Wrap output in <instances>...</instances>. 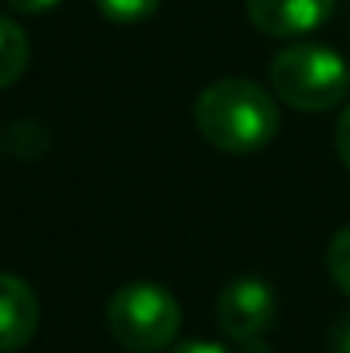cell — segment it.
<instances>
[{
	"mask_svg": "<svg viewBox=\"0 0 350 353\" xmlns=\"http://www.w3.org/2000/svg\"><path fill=\"white\" fill-rule=\"evenodd\" d=\"M200 134L227 154H251L275 141L278 107L268 90L251 79H217L196 100Z\"/></svg>",
	"mask_w": 350,
	"mask_h": 353,
	"instance_id": "1",
	"label": "cell"
},
{
	"mask_svg": "<svg viewBox=\"0 0 350 353\" xmlns=\"http://www.w3.org/2000/svg\"><path fill=\"white\" fill-rule=\"evenodd\" d=\"M268 76H271L275 97L306 114H323L337 107L350 90L347 62L333 48L309 45V41L282 48L271 59Z\"/></svg>",
	"mask_w": 350,
	"mask_h": 353,
	"instance_id": "2",
	"label": "cell"
},
{
	"mask_svg": "<svg viewBox=\"0 0 350 353\" xmlns=\"http://www.w3.org/2000/svg\"><path fill=\"white\" fill-rule=\"evenodd\" d=\"M182 309L175 295L151 281H130L117 288L107 302V330L124 350L158 353L179 336Z\"/></svg>",
	"mask_w": 350,
	"mask_h": 353,
	"instance_id": "3",
	"label": "cell"
},
{
	"mask_svg": "<svg viewBox=\"0 0 350 353\" xmlns=\"http://www.w3.org/2000/svg\"><path fill=\"white\" fill-rule=\"evenodd\" d=\"M217 323L233 343L261 340L275 323V292L261 278H233L217 299Z\"/></svg>",
	"mask_w": 350,
	"mask_h": 353,
	"instance_id": "4",
	"label": "cell"
},
{
	"mask_svg": "<svg viewBox=\"0 0 350 353\" xmlns=\"http://www.w3.org/2000/svg\"><path fill=\"white\" fill-rule=\"evenodd\" d=\"M247 17L271 38H299L316 31L337 7V0H244Z\"/></svg>",
	"mask_w": 350,
	"mask_h": 353,
	"instance_id": "5",
	"label": "cell"
},
{
	"mask_svg": "<svg viewBox=\"0 0 350 353\" xmlns=\"http://www.w3.org/2000/svg\"><path fill=\"white\" fill-rule=\"evenodd\" d=\"M38 299L17 274H0V353L24 350L38 330Z\"/></svg>",
	"mask_w": 350,
	"mask_h": 353,
	"instance_id": "6",
	"label": "cell"
},
{
	"mask_svg": "<svg viewBox=\"0 0 350 353\" xmlns=\"http://www.w3.org/2000/svg\"><path fill=\"white\" fill-rule=\"evenodd\" d=\"M28 34L21 24H14L10 17H0V90L14 86L21 79V72L28 69Z\"/></svg>",
	"mask_w": 350,
	"mask_h": 353,
	"instance_id": "7",
	"label": "cell"
},
{
	"mask_svg": "<svg viewBox=\"0 0 350 353\" xmlns=\"http://www.w3.org/2000/svg\"><path fill=\"white\" fill-rule=\"evenodd\" d=\"M97 7L114 24H141L162 7V0H97Z\"/></svg>",
	"mask_w": 350,
	"mask_h": 353,
	"instance_id": "8",
	"label": "cell"
},
{
	"mask_svg": "<svg viewBox=\"0 0 350 353\" xmlns=\"http://www.w3.org/2000/svg\"><path fill=\"white\" fill-rule=\"evenodd\" d=\"M327 271L337 281V288L350 299V227L337 230L327 247Z\"/></svg>",
	"mask_w": 350,
	"mask_h": 353,
	"instance_id": "9",
	"label": "cell"
},
{
	"mask_svg": "<svg viewBox=\"0 0 350 353\" xmlns=\"http://www.w3.org/2000/svg\"><path fill=\"white\" fill-rule=\"evenodd\" d=\"M327 347L330 353H350V312L337 316V323L327 333Z\"/></svg>",
	"mask_w": 350,
	"mask_h": 353,
	"instance_id": "10",
	"label": "cell"
},
{
	"mask_svg": "<svg viewBox=\"0 0 350 353\" xmlns=\"http://www.w3.org/2000/svg\"><path fill=\"white\" fill-rule=\"evenodd\" d=\"M337 154H340L344 168L350 172V107L337 120Z\"/></svg>",
	"mask_w": 350,
	"mask_h": 353,
	"instance_id": "11",
	"label": "cell"
},
{
	"mask_svg": "<svg viewBox=\"0 0 350 353\" xmlns=\"http://www.w3.org/2000/svg\"><path fill=\"white\" fill-rule=\"evenodd\" d=\"M17 14H41V10H52V7H59L62 0H7Z\"/></svg>",
	"mask_w": 350,
	"mask_h": 353,
	"instance_id": "12",
	"label": "cell"
},
{
	"mask_svg": "<svg viewBox=\"0 0 350 353\" xmlns=\"http://www.w3.org/2000/svg\"><path fill=\"white\" fill-rule=\"evenodd\" d=\"M168 353H227L220 343H210V340H193V343H179L175 350Z\"/></svg>",
	"mask_w": 350,
	"mask_h": 353,
	"instance_id": "13",
	"label": "cell"
}]
</instances>
